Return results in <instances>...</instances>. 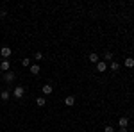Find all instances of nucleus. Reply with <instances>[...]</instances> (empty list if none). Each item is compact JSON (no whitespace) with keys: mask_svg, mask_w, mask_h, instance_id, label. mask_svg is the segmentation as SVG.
<instances>
[{"mask_svg":"<svg viewBox=\"0 0 134 132\" xmlns=\"http://www.w3.org/2000/svg\"><path fill=\"white\" fill-rule=\"evenodd\" d=\"M23 93H25V89H23L21 86H16V88H14V98H21Z\"/></svg>","mask_w":134,"mask_h":132,"instance_id":"nucleus-1","label":"nucleus"},{"mask_svg":"<svg viewBox=\"0 0 134 132\" xmlns=\"http://www.w3.org/2000/svg\"><path fill=\"white\" fill-rule=\"evenodd\" d=\"M0 55H2V57H9L11 55V48L9 47H2V48H0Z\"/></svg>","mask_w":134,"mask_h":132,"instance_id":"nucleus-2","label":"nucleus"},{"mask_svg":"<svg viewBox=\"0 0 134 132\" xmlns=\"http://www.w3.org/2000/svg\"><path fill=\"white\" fill-rule=\"evenodd\" d=\"M4 81H5V82H13V81H14V73H13V71H5Z\"/></svg>","mask_w":134,"mask_h":132,"instance_id":"nucleus-3","label":"nucleus"},{"mask_svg":"<svg viewBox=\"0 0 134 132\" xmlns=\"http://www.w3.org/2000/svg\"><path fill=\"white\" fill-rule=\"evenodd\" d=\"M9 66H11V64H9V61H7V59L0 62V70H2V71H7V70H9Z\"/></svg>","mask_w":134,"mask_h":132,"instance_id":"nucleus-4","label":"nucleus"},{"mask_svg":"<svg viewBox=\"0 0 134 132\" xmlns=\"http://www.w3.org/2000/svg\"><path fill=\"white\" fill-rule=\"evenodd\" d=\"M120 129H127V127H129V120H127V118H120Z\"/></svg>","mask_w":134,"mask_h":132,"instance_id":"nucleus-5","label":"nucleus"},{"mask_svg":"<svg viewBox=\"0 0 134 132\" xmlns=\"http://www.w3.org/2000/svg\"><path fill=\"white\" fill-rule=\"evenodd\" d=\"M88 59L91 62H98V54H95V52H91L90 55H88Z\"/></svg>","mask_w":134,"mask_h":132,"instance_id":"nucleus-6","label":"nucleus"},{"mask_svg":"<svg viewBox=\"0 0 134 132\" xmlns=\"http://www.w3.org/2000/svg\"><path fill=\"white\" fill-rule=\"evenodd\" d=\"M40 71H41V68H40L38 64H32V66H31V73H32V75H38Z\"/></svg>","mask_w":134,"mask_h":132,"instance_id":"nucleus-7","label":"nucleus"},{"mask_svg":"<svg viewBox=\"0 0 134 132\" xmlns=\"http://www.w3.org/2000/svg\"><path fill=\"white\" fill-rule=\"evenodd\" d=\"M105 68H107V64H105V62H102V61L97 62V70H98V71H105Z\"/></svg>","mask_w":134,"mask_h":132,"instance_id":"nucleus-8","label":"nucleus"},{"mask_svg":"<svg viewBox=\"0 0 134 132\" xmlns=\"http://www.w3.org/2000/svg\"><path fill=\"white\" fill-rule=\"evenodd\" d=\"M124 64L127 66V68H134V59H132V57H127Z\"/></svg>","mask_w":134,"mask_h":132,"instance_id":"nucleus-9","label":"nucleus"},{"mask_svg":"<svg viewBox=\"0 0 134 132\" xmlns=\"http://www.w3.org/2000/svg\"><path fill=\"white\" fill-rule=\"evenodd\" d=\"M36 104H38V107H45V104H47V100H45L43 96H40V98H36Z\"/></svg>","mask_w":134,"mask_h":132,"instance_id":"nucleus-10","label":"nucleus"},{"mask_svg":"<svg viewBox=\"0 0 134 132\" xmlns=\"http://www.w3.org/2000/svg\"><path fill=\"white\" fill-rule=\"evenodd\" d=\"M52 91H54V89H52V86H50V84H47V86H43V93H45V95H50Z\"/></svg>","mask_w":134,"mask_h":132,"instance_id":"nucleus-11","label":"nucleus"},{"mask_svg":"<svg viewBox=\"0 0 134 132\" xmlns=\"http://www.w3.org/2000/svg\"><path fill=\"white\" fill-rule=\"evenodd\" d=\"M64 104H66V105H73V104H75V98H73V96H66V98H64Z\"/></svg>","mask_w":134,"mask_h":132,"instance_id":"nucleus-12","label":"nucleus"},{"mask_svg":"<svg viewBox=\"0 0 134 132\" xmlns=\"http://www.w3.org/2000/svg\"><path fill=\"white\" fill-rule=\"evenodd\" d=\"M111 70H113V71H118V70H120V64H118L116 61H113V62H111Z\"/></svg>","mask_w":134,"mask_h":132,"instance_id":"nucleus-13","label":"nucleus"},{"mask_svg":"<svg viewBox=\"0 0 134 132\" xmlns=\"http://www.w3.org/2000/svg\"><path fill=\"white\" fill-rule=\"evenodd\" d=\"M0 98H2V100H9V93L2 91V93H0Z\"/></svg>","mask_w":134,"mask_h":132,"instance_id":"nucleus-14","label":"nucleus"},{"mask_svg":"<svg viewBox=\"0 0 134 132\" xmlns=\"http://www.w3.org/2000/svg\"><path fill=\"white\" fill-rule=\"evenodd\" d=\"M34 59H36V61H41V59H43V54H41V52H36V54H34Z\"/></svg>","mask_w":134,"mask_h":132,"instance_id":"nucleus-15","label":"nucleus"},{"mask_svg":"<svg viewBox=\"0 0 134 132\" xmlns=\"http://www.w3.org/2000/svg\"><path fill=\"white\" fill-rule=\"evenodd\" d=\"M21 64H23V66H31V59H29V57L21 59Z\"/></svg>","mask_w":134,"mask_h":132,"instance_id":"nucleus-16","label":"nucleus"},{"mask_svg":"<svg viewBox=\"0 0 134 132\" xmlns=\"http://www.w3.org/2000/svg\"><path fill=\"white\" fill-rule=\"evenodd\" d=\"M104 59H107V61H109V59H113V54H111V52H105V55H104Z\"/></svg>","mask_w":134,"mask_h":132,"instance_id":"nucleus-17","label":"nucleus"},{"mask_svg":"<svg viewBox=\"0 0 134 132\" xmlns=\"http://www.w3.org/2000/svg\"><path fill=\"white\" fill-rule=\"evenodd\" d=\"M104 132H114V129H113V127H111V125H107V127L104 129Z\"/></svg>","mask_w":134,"mask_h":132,"instance_id":"nucleus-18","label":"nucleus"}]
</instances>
